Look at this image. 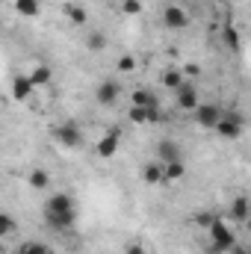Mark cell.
<instances>
[{
	"label": "cell",
	"instance_id": "obj_1",
	"mask_svg": "<svg viewBox=\"0 0 251 254\" xmlns=\"http://www.w3.org/2000/svg\"><path fill=\"white\" fill-rule=\"evenodd\" d=\"M207 234H210V254H228L231 246L240 243V240H237V231H234V228L228 225V219H222V216H216V219L210 222Z\"/></svg>",
	"mask_w": 251,
	"mask_h": 254
},
{
	"label": "cell",
	"instance_id": "obj_2",
	"mask_svg": "<svg viewBox=\"0 0 251 254\" xmlns=\"http://www.w3.org/2000/svg\"><path fill=\"white\" fill-rule=\"evenodd\" d=\"M222 139H240L243 136V130H246V119H243V113H237V110H225L222 113V119H219V125L213 127Z\"/></svg>",
	"mask_w": 251,
	"mask_h": 254
},
{
	"label": "cell",
	"instance_id": "obj_3",
	"mask_svg": "<svg viewBox=\"0 0 251 254\" xmlns=\"http://www.w3.org/2000/svg\"><path fill=\"white\" fill-rule=\"evenodd\" d=\"M119 98H122V83H119V80L104 77V80L95 86V101H98L101 107H116Z\"/></svg>",
	"mask_w": 251,
	"mask_h": 254
},
{
	"label": "cell",
	"instance_id": "obj_4",
	"mask_svg": "<svg viewBox=\"0 0 251 254\" xmlns=\"http://www.w3.org/2000/svg\"><path fill=\"white\" fill-rule=\"evenodd\" d=\"M222 113H225V110H222L219 104H213V101H210V104H198V107L192 110V119H195V125H198V127L213 130V127L219 125Z\"/></svg>",
	"mask_w": 251,
	"mask_h": 254
},
{
	"label": "cell",
	"instance_id": "obj_5",
	"mask_svg": "<svg viewBox=\"0 0 251 254\" xmlns=\"http://www.w3.org/2000/svg\"><path fill=\"white\" fill-rule=\"evenodd\" d=\"M54 139L63 145V148H80L83 145V133L74 122H63V125L54 127Z\"/></svg>",
	"mask_w": 251,
	"mask_h": 254
},
{
	"label": "cell",
	"instance_id": "obj_6",
	"mask_svg": "<svg viewBox=\"0 0 251 254\" xmlns=\"http://www.w3.org/2000/svg\"><path fill=\"white\" fill-rule=\"evenodd\" d=\"M119 142H122V127H113V130H107V133L98 139L95 154H98L101 160H110V157L119 154Z\"/></svg>",
	"mask_w": 251,
	"mask_h": 254
},
{
	"label": "cell",
	"instance_id": "obj_7",
	"mask_svg": "<svg viewBox=\"0 0 251 254\" xmlns=\"http://www.w3.org/2000/svg\"><path fill=\"white\" fill-rule=\"evenodd\" d=\"M154 160L157 163H175V160H184V148H181V142H175V139H160L157 145H154Z\"/></svg>",
	"mask_w": 251,
	"mask_h": 254
},
{
	"label": "cell",
	"instance_id": "obj_8",
	"mask_svg": "<svg viewBox=\"0 0 251 254\" xmlns=\"http://www.w3.org/2000/svg\"><path fill=\"white\" fill-rule=\"evenodd\" d=\"M175 101H178V107H181L184 113H192V110L201 104V98H198V89H195L192 83H187V80H184V83L175 89Z\"/></svg>",
	"mask_w": 251,
	"mask_h": 254
},
{
	"label": "cell",
	"instance_id": "obj_9",
	"mask_svg": "<svg viewBox=\"0 0 251 254\" xmlns=\"http://www.w3.org/2000/svg\"><path fill=\"white\" fill-rule=\"evenodd\" d=\"M45 225L57 234L63 231H71L77 225V210H65V213H45Z\"/></svg>",
	"mask_w": 251,
	"mask_h": 254
},
{
	"label": "cell",
	"instance_id": "obj_10",
	"mask_svg": "<svg viewBox=\"0 0 251 254\" xmlns=\"http://www.w3.org/2000/svg\"><path fill=\"white\" fill-rule=\"evenodd\" d=\"M163 24H166L169 30H184V27L189 24L187 9H181L178 3H169V6H163Z\"/></svg>",
	"mask_w": 251,
	"mask_h": 254
},
{
	"label": "cell",
	"instance_id": "obj_11",
	"mask_svg": "<svg viewBox=\"0 0 251 254\" xmlns=\"http://www.w3.org/2000/svg\"><path fill=\"white\" fill-rule=\"evenodd\" d=\"M65 210H77L74 207V198L68 192H57L45 201V213H65Z\"/></svg>",
	"mask_w": 251,
	"mask_h": 254
},
{
	"label": "cell",
	"instance_id": "obj_12",
	"mask_svg": "<svg viewBox=\"0 0 251 254\" xmlns=\"http://www.w3.org/2000/svg\"><path fill=\"white\" fill-rule=\"evenodd\" d=\"M83 45H86V51L101 54V51H107V48H110V39H107V33H104V30H89V33H86V39H83Z\"/></svg>",
	"mask_w": 251,
	"mask_h": 254
},
{
	"label": "cell",
	"instance_id": "obj_13",
	"mask_svg": "<svg viewBox=\"0 0 251 254\" xmlns=\"http://www.w3.org/2000/svg\"><path fill=\"white\" fill-rule=\"evenodd\" d=\"M33 89H36V86L30 83L27 74H15V80H12V95H15V101H30Z\"/></svg>",
	"mask_w": 251,
	"mask_h": 254
},
{
	"label": "cell",
	"instance_id": "obj_14",
	"mask_svg": "<svg viewBox=\"0 0 251 254\" xmlns=\"http://www.w3.org/2000/svg\"><path fill=\"white\" fill-rule=\"evenodd\" d=\"M228 219L237 222V225H246V222H249V198H246V195H237V198H234Z\"/></svg>",
	"mask_w": 251,
	"mask_h": 254
},
{
	"label": "cell",
	"instance_id": "obj_15",
	"mask_svg": "<svg viewBox=\"0 0 251 254\" xmlns=\"http://www.w3.org/2000/svg\"><path fill=\"white\" fill-rule=\"evenodd\" d=\"M130 104H133V107H142V110H154V107H160V104H157V95H154L151 89H136V92L130 95Z\"/></svg>",
	"mask_w": 251,
	"mask_h": 254
},
{
	"label": "cell",
	"instance_id": "obj_16",
	"mask_svg": "<svg viewBox=\"0 0 251 254\" xmlns=\"http://www.w3.org/2000/svg\"><path fill=\"white\" fill-rule=\"evenodd\" d=\"M184 175H187L184 160H175V163H166V166H163V184H178Z\"/></svg>",
	"mask_w": 251,
	"mask_h": 254
},
{
	"label": "cell",
	"instance_id": "obj_17",
	"mask_svg": "<svg viewBox=\"0 0 251 254\" xmlns=\"http://www.w3.org/2000/svg\"><path fill=\"white\" fill-rule=\"evenodd\" d=\"M142 181H145L148 187H154V184H163V163L151 160L148 166H142Z\"/></svg>",
	"mask_w": 251,
	"mask_h": 254
},
{
	"label": "cell",
	"instance_id": "obj_18",
	"mask_svg": "<svg viewBox=\"0 0 251 254\" xmlns=\"http://www.w3.org/2000/svg\"><path fill=\"white\" fill-rule=\"evenodd\" d=\"M27 77H30V83H33V86L39 89V86H48V83L54 80V71H51V65L42 63V65H36V68H33L30 74H27Z\"/></svg>",
	"mask_w": 251,
	"mask_h": 254
},
{
	"label": "cell",
	"instance_id": "obj_19",
	"mask_svg": "<svg viewBox=\"0 0 251 254\" xmlns=\"http://www.w3.org/2000/svg\"><path fill=\"white\" fill-rule=\"evenodd\" d=\"M65 18L71 21V24H77V27H86V21H89V12L83 9V6H77V3H68V6H63Z\"/></svg>",
	"mask_w": 251,
	"mask_h": 254
},
{
	"label": "cell",
	"instance_id": "obj_20",
	"mask_svg": "<svg viewBox=\"0 0 251 254\" xmlns=\"http://www.w3.org/2000/svg\"><path fill=\"white\" fill-rule=\"evenodd\" d=\"M15 12L21 18H36L42 12V6H39V0H15Z\"/></svg>",
	"mask_w": 251,
	"mask_h": 254
},
{
	"label": "cell",
	"instance_id": "obj_21",
	"mask_svg": "<svg viewBox=\"0 0 251 254\" xmlns=\"http://www.w3.org/2000/svg\"><path fill=\"white\" fill-rule=\"evenodd\" d=\"M30 187H33V190H48V187H51V175H48L45 169H33V172H30Z\"/></svg>",
	"mask_w": 251,
	"mask_h": 254
},
{
	"label": "cell",
	"instance_id": "obj_22",
	"mask_svg": "<svg viewBox=\"0 0 251 254\" xmlns=\"http://www.w3.org/2000/svg\"><path fill=\"white\" fill-rule=\"evenodd\" d=\"M222 42H225L231 51H240V30H237V27H225V33H222Z\"/></svg>",
	"mask_w": 251,
	"mask_h": 254
},
{
	"label": "cell",
	"instance_id": "obj_23",
	"mask_svg": "<svg viewBox=\"0 0 251 254\" xmlns=\"http://www.w3.org/2000/svg\"><path fill=\"white\" fill-rule=\"evenodd\" d=\"M181 83H184V74H181V71H166V74H163V86H166V89L175 92Z\"/></svg>",
	"mask_w": 251,
	"mask_h": 254
},
{
	"label": "cell",
	"instance_id": "obj_24",
	"mask_svg": "<svg viewBox=\"0 0 251 254\" xmlns=\"http://www.w3.org/2000/svg\"><path fill=\"white\" fill-rule=\"evenodd\" d=\"M12 231H15V219H12L9 213H3V210H0V240H3V237H9Z\"/></svg>",
	"mask_w": 251,
	"mask_h": 254
},
{
	"label": "cell",
	"instance_id": "obj_25",
	"mask_svg": "<svg viewBox=\"0 0 251 254\" xmlns=\"http://www.w3.org/2000/svg\"><path fill=\"white\" fill-rule=\"evenodd\" d=\"M154 110H157V107H154ZM127 116H130L133 125H148V110H142V107H130Z\"/></svg>",
	"mask_w": 251,
	"mask_h": 254
},
{
	"label": "cell",
	"instance_id": "obj_26",
	"mask_svg": "<svg viewBox=\"0 0 251 254\" xmlns=\"http://www.w3.org/2000/svg\"><path fill=\"white\" fill-rule=\"evenodd\" d=\"M136 57H133V54H125V57H119V71H122V74H130V71H136Z\"/></svg>",
	"mask_w": 251,
	"mask_h": 254
},
{
	"label": "cell",
	"instance_id": "obj_27",
	"mask_svg": "<svg viewBox=\"0 0 251 254\" xmlns=\"http://www.w3.org/2000/svg\"><path fill=\"white\" fill-rule=\"evenodd\" d=\"M18 254H51L48 252V246H42V243H33V240H30V243H24V246H21V252Z\"/></svg>",
	"mask_w": 251,
	"mask_h": 254
},
{
	"label": "cell",
	"instance_id": "obj_28",
	"mask_svg": "<svg viewBox=\"0 0 251 254\" xmlns=\"http://www.w3.org/2000/svg\"><path fill=\"white\" fill-rule=\"evenodd\" d=\"M122 12L125 15H139L142 12V0H122Z\"/></svg>",
	"mask_w": 251,
	"mask_h": 254
},
{
	"label": "cell",
	"instance_id": "obj_29",
	"mask_svg": "<svg viewBox=\"0 0 251 254\" xmlns=\"http://www.w3.org/2000/svg\"><path fill=\"white\" fill-rule=\"evenodd\" d=\"M213 219H216V213H198V216H195V225H198V228H204V231H207V228H210V222H213Z\"/></svg>",
	"mask_w": 251,
	"mask_h": 254
},
{
	"label": "cell",
	"instance_id": "obj_30",
	"mask_svg": "<svg viewBox=\"0 0 251 254\" xmlns=\"http://www.w3.org/2000/svg\"><path fill=\"white\" fill-rule=\"evenodd\" d=\"M125 254H145V246H142V243H127Z\"/></svg>",
	"mask_w": 251,
	"mask_h": 254
}]
</instances>
